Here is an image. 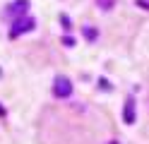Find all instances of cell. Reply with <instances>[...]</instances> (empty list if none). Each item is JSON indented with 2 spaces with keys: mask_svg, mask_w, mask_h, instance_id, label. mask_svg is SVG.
<instances>
[{
  "mask_svg": "<svg viewBox=\"0 0 149 144\" xmlns=\"http://www.w3.org/2000/svg\"><path fill=\"white\" fill-rule=\"evenodd\" d=\"M26 7H29V0H15V3L7 5L5 17H15V19H19V17L26 15Z\"/></svg>",
  "mask_w": 149,
  "mask_h": 144,
  "instance_id": "cell-3",
  "label": "cell"
},
{
  "mask_svg": "<svg viewBox=\"0 0 149 144\" xmlns=\"http://www.w3.org/2000/svg\"><path fill=\"white\" fill-rule=\"evenodd\" d=\"M3 115H5V108H3V106H0V118H3Z\"/></svg>",
  "mask_w": 149,
  "mask_h": 144,
  "instance_id": "cell-9",
  "label": "cell"
},
{
  "mask_svg": "<svg viewBox=\"0 0 149 144\" xmlns=\"http://www.w3.org/2000/svg\"><path fill=\"white\" fill-rule=\"evenodd\" d=\"M84 38H87V41H94V38H96V29L94 26H84Z\"/></svg>",
  "mask_w": 149,
  "mask_h": 144,
  "instance_id": "cell-5",
  "label": "cell"
},
{
  "mask_svg": "<svg viewBox=\"0 0 149 144\" xmlns=\"http://www.w3.org/2000/svg\"><path fill=\"white\" fill-rule=\"evenodd\" d=\"M53 94L60 96V99L70 96V94H72V82H70L65 74H58V77H55V82H53Z\"/></svg>",
  "mask_w": 149,
  "mask_h": 144,
  "instance_id": "cell-2",
  "label": "cell"
},
{
  "mask_svg": "<svg viewBox=\"0 0 149 144\" xmlns=\"http://www.w3.org/2000/svg\"><path fill=\"white\" fill-rule=\"evenodd\" d=\"M36 26V22H34V17H19V19H15L12 22V29H10V38H17V36H22V34H26V31H31V29Z\"/></svg>",
  "mask_w": 149,
  "mask_h": 144,
  "instance_id": "cell-1",
  "label": "cell"
},
{
  "mask_svg": "<svg viewBox=\"0 0 149 144\" xmlns=\"http://www.w3.org/2000/svg\"><path fill=\"white\" fill-rule=\"evenodd\" d=\"M63 43H65V46H70V48H72V46H74V38H72V36H65V38H63Z\"/></svg>",
  "mask_w": 149,
  "mask_h": 144,
  "instance_id": "cell-7",
  "label": "cell"
},
{
  "mask_svg": "<svg viewBox=\"0 0 149 144\" xmlns=\"http://www.w3.org/2000/svg\"><path fill=\"white\" fill-rule=\"evenodd\" d=\"M137 5L144 7V10H149V0H137Z\"/></svg>",
  "mask_w": 149,
  "mask_h": 144,
  "instance_id": "cell-8",
  "label": "cell"
},
{
  "mask_svg": "<svg viewBox=\"0 0 149 144\" xmlns=\"http://www.w3.org/2000/svg\"><path fill=\"white\" fill-rule=\"evenodd\" d=\"M135 118H137V115H135V99H132V96H127V99H125V108H123V120L127 125H132Z\"/></svg>",
  "mask_w": 149,
  "mask_h": 144,
  "instance_id": "cell-4",
  "label": "cell"
},
{
  "mask_svg": "<svg viewBox=\"0 0 149 144\" xmlns=\"http://www.w3.org/2000/svg\"><path fill=\"white\" fill-rule=\"evenodd\" d=\"M96 3H99V7H101V10H111V7L116 5V0H96Z\"/></svg>",
  "mask_w": 149,
  "mask_h": 144,
  "instance_id": "cell-6",
  "label": "cell"
}]
</instances>
